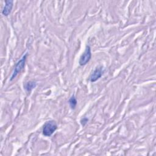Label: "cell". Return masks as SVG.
Instances as JSON below:
<instances>
[{"instance_id": "obj_7", "label": "cell", "mask_w": 156, "mask_h": 156, "mask_svg": "<svg viewBox=\"0 0 156 156\" xmlns=\"http://www.w3.org/2000/svg\"><path fill=\"white\" fill-rule=\"evenodd\" d=\"M68 103H69V107H71V109H75V108L77 105V101L76 97L74 95H73L69 98V99L68 101Z\"/></svg>"}, {"instance_id": "obj_5", "label": "cell", "mask_w": 156, "mask_h": 156, "mask_svg": "<svg viewBox=\"0 0 156 156\" xmlns=\"http://www.w3.org/2000/svg\"><path fill=\"white\" fill-rule=\"evenodd\" d=\"M13 1L12 0L5 1V5L2 11V14L5 16H9L11 13L12 9L13 8Z\"/></svg>"}, {"instance_id": "obj_6", "label": "cell", "mask_w": 156, "mask_h": 156, "mask_svg": "<svg viewBox=\"0 0 156 156\" xmlns=\"http://www.w3.org/2000/svg\"><path fill=\"white\" fill-rule=\"evenodd\" d=\"M37 82L34 81H28L24 85V88L27 93H30L34 88H35L37 87Z\"/></svg>"}, {"instance_id": "obj_2", "label": "cell", "mask_w": 156, "mask_h": 156, "mask_svg": "<svg viewBox=\"0 0 156 156\" xmlns=\"http://www.w3.org/2000/svg\"><path fill=\"white\" fill-rule=\"evenodd\" d=\"M27 55V53L24 54L23 56L21 57V58L20 60H19L17 62V63H16L15 66L13 69V71L10 77V81H12L13 79H14L17 76V75L24 69L25 64H26Z\"/></svg>"}, {"instance_id": "obj_4", "label": "cell", "mask_w": 156, "mask_h": 156, "mask_svg": "<svg viewBox=\"0 0 156 156\" xmlns=\"http://www.w3.org/2000/svg\"><path fill=\"white\" fill-rule=\"evenodd\" d=\"M104 68L102 66L97 67L90 76V81L91 82H94L97 81L99 78L102 77L104 73Z\"/></svg>"}, {"instance_id": "obj_8", "label": "cell", "mask_w": 156, "mask_h": 156, "mask_svg": "<svg viewBox=\"0 0 156 156\" xmlns=\"http://www.w3.org/2000/svg\"><path fill=\"white\" fill-rule=\"evenodd\" d=\"M88 119L87 118H86V117L82 118L80 119V124H82V126H85L87 124V123L88 122Z\"/></svg>"}, {"instance_id": "obj_1", "label": "cell", "mask_w": 156, "mask_h": 156, "mask_svg": "<svg viewBox=\"0 0 156 156\" xmlns=\"http://www.w3.org/2000/svg\"><path fill=\"white\" fill-rule=\"evenodd\" d=\"M57 129V124L56 122L54 120H49L46 121L42 129L43 135L45 136H51L54 132Z\"/></svg>"}, {"instance_id": "obj_3", "label": "cell", "mask_w": 156, "mask_h": 156, "mask_svg": "<svg viewBox=\"0 0 156 156\" xmlns=\"http://www.w3.org/2000/svg\"><path fill=\"white\" fill-rule=\"evenodd\" d=\"M91 58V48L89 45H87L85 51L81 55L79 63L80 66H84L87 65L89 61L90 60Z\"/></svg>"}]
</instances>
